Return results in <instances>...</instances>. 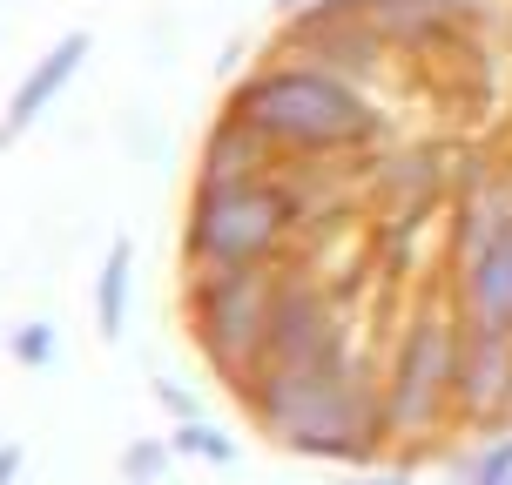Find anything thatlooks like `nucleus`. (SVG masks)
I'll list each match as a JSON object with an SVG mask.
<instances>
[{"label":"nucleus","mask_w":512,"mask_h":485,"mask_svg":"<svg viewBox=\"0 0 512 485\" xmlns=\"http://www.w3.org/2000/svg\"><path fill=\"white\" fill-rule=\"evenodd\" d=\"M344 358H358V344H351V310L337 304L310 270L283 263L263 371H317V364H344Z\"/></svg>","instance_id":"423d86ee"},{"label":"nucleus","mask_w":512,"mask_h":485,"mask_svg":"<svg viewBox=\"0 0 512 485\" xmlns=\"http://www.w3.org/2000/svg\"><path fill=\"white\" fill-rule=\"evenodd\" d=\"M81 61H88V34L75 27V34H61V41L27 68L21 88H14V102H7V122H0V149H7V142H21L27 128H34L54 102H61V95H68V81L81 75Z\"/></svg>","instance_id":"9b49d317"},{"label":"nucleus","mask_w":512,"mask_h":485,"mask_svg":"<svg viewBox=\"0 0 512 485\" xmlns=\"http://www.w3.org/2000/svg\"><path fill=\"white\" fill-rule=\"evenodd\" d=\"M236 398L256 418V432L283 452H297V459H324L358 472V465L391 452L384 378L371 358L317 364V371H256Z\"/></svg>","instance_id":"f257e3e1"},{"label":"nucleus","mask_w":512,"mask_h":485,"mask_svg":"<svg viewBox=\"0 0 512 485\" xmlns=\"http://www.w3.org/2000/svg\"><path fill=\"white\" fill-rule=\"evenodd\" d=\"M230 115L270 142L277 155H297V162H324V155H371L391 135V115H384L358 81L331 75L317 61H297V54H277L230 88Z\"/></svg>","instance_id":"f03ea898"},{"label":"nucleus","mask_w":512,"mask_h":485,"mask_svg":"<svg viewBox=\"0 0 512 485\" xmlns=\"http://www.w3.org/2000/svg\"><path fill=\"white\" fill-rule=\"evenodd\" d=\"M438 7H452V14H465V21H479V14H492L499 0H438Z\"/></svg>","instance_id":"aec40b11"},{"label":"nucleus","mask_w":512,"mask_h":485,"mask_svg":"<svg viewBox=\"0 0 512 485\" xmlns=\"http://www.w3.org/2000/svg\"><path fill=\"white\" fill-rule=\"evenodd\" d=\"M128 283H135V243L115 236L102 256V277H95V331L115 344L128 331Z\"/></svg>","instance_id":"ddd939ff"},{"label":"nucleus","mask_w":512,"mask_h":485,"mask_svg":"<svg viewBox=\"0 0 512 485\" xmlns=\"http://www.w3.org/2000/svg\"><path fill=\"white\" fill-rule=\"evenodd\" d=\"M155 405L169 411L176 425H189V418H203V405H196V391H189V384H176V378H162V384H155Z\"/></svg>","instance_id":"a211bd4d"},{"label":"nucleus","mask_w":512,"mask_h":485,"mask_svg":"<svg viewBox=\"0 0 512 485\" xmlns=\"http://www.w3.org/2000/svg\"><path fill=\"white\" fill-rule=\"evenodd\" d=\"M169 459H176L169 438H135V445L122 452V479L128 485H162L169 479Z\"/></svg>","instance_id":"dca6fc26"},{"label":"nucleus","mask_w":512,"mask_h":485,"mask_svg":"<svg viewBox=\"0 0 512 485\" xmlns=\"http://www.w3.org/2000/svg\"><path fill=\"white\" fill-rule=\"evenodd\" d=\"M14 358H21L27 371H48V364L61 358V337H54V324H21V331H14Z\"/></svg>","instance_id":"f3484780"},{"label":"nucleus","mask_w":512,"mask_h":485,"mask_svg":"<svg viewBox=\"0 0 512 485\" xmlns=\"http://www.w3.org/2000/svg\"><path fill=\"white\" fill-rule=\"evenodd\" d=\"M21 479V445H0V485Z\"/></svg>","instance_id":"412c9836"},{"label":"nucleus","mask_w":512,"mask_h":485,"mask_svg":"<svg viewBox=\"0 0 512 485\" xmlns=\"http://www.w3.org/2000/svg\"><path fill=\"white\" fill-rule=\"evenodd\" d=\"M297 236H310L304 176L263 169V176L236 182H196L189 216H182V263H189V277L263 270V263H283Z\"/></svg>","instance_id":"7ed1b4c3"},{"label":"nucleus","mask_w":512,"mask_h":485,"mask_svg":"<svg viewBox=\"0 0 512 485\" xmlns=\"http://www.w3.org/2000/svg\"><path fill=\"white\" fill-rule=\"evenodd\" d=\"M169 445H176V459H196V465H236V438L216 432L209 418L176 425V432H169Z\"/></svg>","instance_id":"2eb2a0df"},{"label":"nucleus","mask_w":512,"mask_h":485,"mask_svg":"<svg viewBox=\"0 0 512 485\" xmlns=\"http://www.w3.org/2000/svg\"><path fill=\"white\" fill-rule=\"evenodd\" d=\"M459 425L472 438L512 432V337L506 331H459Z\"/></svg>","instance_id":"6e6552de"},{"label":"nucleus","mask_w":512,"mask_h":485,"mask_svg":"<svg viewBox=\"0 0 512 485\" xmlns=\"http://www.w3.org/2000/svg\"><path fill=\"white\" fill-rule=\"evenodd\" d=\"M277 169V149L256 135L243 115H216V128L203 135V162H196V182H236V176H263Z\"/></svg>","instance_id":"f8f14e48"},{"label":"nucleus","mask_w":512,"mask_h":485,"mask_svg":"<svg viewBox=\"0 0 512 485\" xmlns=\"http://www.w3.org/2000/svg\"><path fill=\"white\" fill-rule=\"evenodd\" d=\"M337 485H418V479H411L405 465H384V472L378 465H358V472H344Z\"/></svg>","instance_id":"6ab92c4d"},{"label":"nucleus","mask_w":512,"mask_h":485,"mask_svg":"<svg viewBox=\"0 0 512 485\" xmlns=\"http://www.w3.org/2000/svg\"><path fill=\"white\" fill-rule=\"evenodd\" d=\"M459 331L465 317L452 297H418L391 331L384 378V425L398 452H438V438L459 425Z\"/></svg>","instance_id":"20e7f679"},{"label":"nucleus","mask_w":512,"mask_h":485,"mask_svg":"<svg viewBox=\"0 0 512 485\" xmlns=\"http://www.w3.org/2000/svg\"><path fill=\"white\" fill-rule=\"evenodd\" d=\"M310 0H277V14H304Z\"/></svg>","instance_id":"4be33fe9"},{"label":"nucleus","mask_w":512,"mask_h":485,"mask_svg":"<svg viewBox=\"0 0 512 485\" xmlns=\"http://www.w3.org/2000/svg\"><path fill=\"white\" fill-rule=\"evenodd\" d=\"M452 479L459 485H512V432L472 438L459 459H452Z\"/></svg>","instance_id":"4468645a"},{"label":"nucleus","mask_w":512,"mask_h":485,"mask_svg":"<svg viewBox=\"0 0 512 485\" xmlns=\"http://www.w3.org/2000/svg\"><path fill=\"white\" fill-rule=\"evenodd\" d=\"M452 310L479 331H506L512 337V216L479 243L472 256L452 263Z\"/></svg>","instance_id":"1a4fd4ad"},{"label":"nucleus","mask_w":512,"mask_h":485,"mask_svg":"<svg viewBox=\"0 0 512 485\" xmlns=\"http://www.w3.org/2000/svg\"><path fill=\"white\" fill-rule=\"evenodd\" d=\"M162 485H169V479H162Z\"/></svg>","instance_id":"5701e85b"},{"label":"nucleus","mask_w":512,"mask_h":485,"mask_svg":"<svg viewBox=\"0 0 512 485\" xmlns=\"http://www.w3.org/2000/svg\"><path fill=\"white\" fill-rule=\"evenodd\" d=\"M452 189H459V182H452V169H445L438 149H398V155H378V162H371V196H378L384 223L418 230V223H432V209L445 203Z\"/></svg>","instance_id":"9d476101"},{"label":"nucleus","mask_w":512,"mask_h":485,"mask_svg":"<svg viewBox=\"0 0 512 485\" xmlns=\"http://www.w3.org/2000/svg\"><path fill=\"white\" fill-rule=\"evenodd\" d=\"M277 277L283 263H263V270H209V277H189V337L203 344L209 371L243 391V384L263 371V351H270V310H277Z\"/></svg>","instance_id":"39448f33"},{"label":"nucleus","mask_w":512,"mask_h":485,"mask_svg":"<svg viewBox=\"0 0 512 485\" xmlns=\"http://www.w3.org/2000/svg\"><path fill=\"white\" fill-rule=\"evenodd\" d=\"M283 54L297 61H317L344 81H378L384 61H391V41L384 27L371 21V0H310L304 14H283V34H277Z\"/></svg>","instance_id":"0eeeda50"}]
</instances>
